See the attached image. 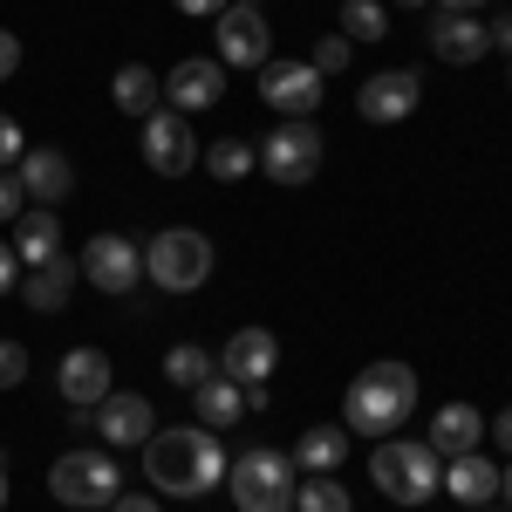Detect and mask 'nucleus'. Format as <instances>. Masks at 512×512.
<instances>
[{
    "label": "nucleus",
    "mask_w": 512,
    "mask_h": 512,
    "mask_svg": "<svg viewBox=\"0 0 512 512\" xmlns=\"http://www.w3.org/2000/svg\"><path fill=\"white\" fill-rule=\"evenodd\" d=\"M219 62L226 69H253V76L274 62V28H267L260 7H226L219 14Z\"/></svg>",
    "instance_id": "11"
},
{
    "label": "nucleus",
    "mask_w": 512,
    "mask_h": 512,
    "mask_svg": "<svg viewBox=\"0 0 512 512\" xmlns=\"http://www.w3.org/2000/svg\"><path fill=\"white\" fill-rule=\"evenodd\" d=\"M465 512H499V506H465ZM506 512H512V506H506Z\"/></svg>",
    "instance_id": "44"
},
{
    "label": "nucleus",
    "mask_w": 512,
    "mask_h": 512,
    "mask_svg": "<svg viewBox=\"0 0 512 512\" xmlns=\"http://www.w3.org/2000/svg\"><path fill=\"white\" fill-rule=\"evenodd\" d=\"M14 383H28V349L21 342H0V390H14Z\"/></svg>",
    "instance_id": "32"
},
{
    "label": "nucleus",
    "mask_w": 512,
    "mask_h": 512,
    "mask_svg": "<svg viewBox=\"0 0 512 512\" xmlns=\"http://www.w3.org/2000/svg\"><path fill=\"white\" fill-rule=\"evenodd\" d=\"M89 431L103 437L110 451H123V444H151V431H158V410H151V396H137V390H110L96 410H89Z\"/></svg>",
    "instance_id": "10"
},
{
    "label": "nucleus",
    "mask_w": 512,
    "mask_h": 512,
    "mask_svg": "<svg viewBox=\"0 0 512 512\" xmlns=\"http://www.w3.org/2000/svg\"><path fill=\"white\" fill-rule=\"evenodd\" d=\"M226 465L233 458L219 451V431H205V424H192V431H151V444H144V478L158 492H171V499L212 492L226 478Z\"/></svg>",
    "instance_id": "1"
},
{
    "label": "nucleus",
    "mask_w": 512,
    "mask_h": 512,
    "mask_svg": "<svg viewBox=\"0 0 512 512\" xmlns=\"http://www.w3.org/2000/svg\"><path fill=\"white\" fill-rule=\"evenodd\" d=\"M110 103H117L123 117H151V110H164V82H158V69H144V62H123L117 82H110Z\"/></svg>",
    "instance_id": "24"
},
{
    "label": "nucleus",
    "mask_w": 512,
    "mask_h": 512,
    "mask_svg": "<svg viewBox=\"0 0 512 512\" xmlns=\"http://www.w3.org/2000/svg\"><path fill=\"white\" fill-rule=\"evenodd\" d=\"M424 48H431L437 62H451V69H472V62H485V55H492V41H485V28H478L472 14H431Z\"/></svg>",
    "instance_id": "17"
},
{
    "label": "nucleus",
    "mask_w": 512,
    "mask_h": 512,
    "mask_svg": "<svg viewBox=\"0 0 512 512\" xmlns=\"http://www.w3.org/2000/svg\"><path fill=\"white\" fill-rule=\"evenodd\" d=\"M376 492L396 506H431L437 485H444V458L431 444H410V437H376V458H369Z\"/></svg>",
    "instance_id": "3"
},
{
    "label": "nucleus",
    "mask_w": 512,
    "mask_h": 512,
    "mask_svg": "<svg viewBox=\"0 0 512 512\" xmlns=\"http://www.w3.org/2000/svg\"><path fill=\"white\" fill-rule=\"evenodd\" d=\"M274 369H280V342L267 335V328H239L233 342H226V355H219V376H233L239 390L274 383Z\"/></svg>",
    "instance_id": "15"
},
{
    "label": "nucleus",
    "mask_w": 512,
    "mask_h": 512,
    "mask_svg": "<svg viewBox=\"0 0 512 512\" xmlns=\"http://www.w3.org/2000/svg\"><path fill=\"white\" fill-rule=\"evenodd\" d=\"M0 506H7V458H0Z\"/></svg>",
    "instance_id": "42"
},
{
    "label": "nucleus",
    "mask_w": 512,
    "mask_h": 512,
    "mask_svg": "<svg viewBox=\"0 0 512 512\" xmlns=\"http://www.w3.org/2000/svg\"><path fill=\"white\" fill-rule=\"evenodd\" d=\"M342 458H349V431L342 424H308L301 444H294V465L301 472H342Z\"/></svg>",
    "instance_id": "25"
},
{
    "label": "nucleus",
    "mask_w": 512,
    "mask_h": 512,
    "mask_svg": "<svg viewBox=\"0 0 512 512\" xmlns=\"http://www.w3.org/2000/svg\"><path fill=\"white\" fill-rule=\"evenodd\" d=\"M14 69H21V35H7V28H0V82L14 76Z\"/></svg>",
    "instance_id": "35"
},
{
    "label": "nucleus",
    "mask_w": 512,
    "mask_h": 512,
    "mask_svg": "<svg viewBox=\"0 0 512 512\" xmlns=\"http://www.w3.org/2000/svg\"><path fill=\"white\" fill-rule=\"evenodd\" d=\"M321 96H328V76H321L315 62H267L260 69V103L267 110H280V117H315Z\"/></svg>",
    "instance_id": "9"
},
{
    "label": "nucleus",
    "mask_w": 512,
    "mask_h": 512,
    "mask_svg": "<svg viewBox=\"0 0 512 512\" xmlns=\"http://www.w3.org/2000/svg\"><path fill=\"white\" fill-rule=\"evenodd\" d=\"M444 492L458 506H492L499 499V465L485 451H465V458H444Z\"/></svg>",
    "instance_id": "21"
},
{
    "label": "nucleus",
    "mask_w": 512,
    "mask_h": 512,
    "mask_svg": "<svg viewBox=\"0 0 512 512\" xmlns=\"http://www.w3.org/2000/svg\"><path fill=\"white\" fill-rule=\"evenodd\" d=\"M294 512H349V485H342L335 472H301Z\"/></svg>",
    "instance_id": "26"
},
{
    "label": "nucleus",
    "mask_w": 512,
    "mask_h": 512,
    "mask_svg": "<svg viewBox=\"0 0 512 512\" xmlns=\"http://www.w3.org/2000/svg\"><path fill=\"white\" fill-rule=\"evenodd\" d=\"M410 410H417V369L410 362H369L342 396V431L390 437L396 424H410Z\"/></svg>",
    "instance_id": "2"
},
{
    "label": "nucleus",
    "mask_w": 512,
    "mask_h": 512,
    "mask_svg": "<svg viewBox=\"0 0 512 512\" xmlns=\"http://www.w3.org/2000/svg\"><path fill=\"white\" fill-rule=\"evenodd\" d=\"M21 274H28V267H21V260H14V246L0 239V294H7V287H21Z\"/></svg>",
    "instance_id": "34"
},
{
    "label": "nucleus",
    "mask_w": 512,
    "mask_h": 512,
    "mask_svg": "<svg viewBox=\"0 0 512 512\" xmlns=\"http://www.w3.org/2000/svg\"><path fill=\"white\" fill-rule=\"evenodd\" d=\"M233 7H260V0H233Z\"/></svg>",
    "instance_id": "45"
},
{
    "label": "nucleus",
    "mask_w": 512,
    "mask_h": 512,
    "mask_svg": "<svg viewBox=\"0 0 512 512\" xmlns=\"http://www.w3.org/2000/svg\"><path fill=\"white\" fill-rule=\"evenodd\" d=\"M499 499H506V506H512V465H506V472H499Z\"/></svg>",
    "instance_id": "41"
},
{
    "label": "nucleus",
    "mask_w": 512,
    "mask_h": 512,
    "mask_svg": "<svg viewBox=\"0 0 512 512\" xmlns=\"http://www.w3.org/2000/svg\"><path fill=\"white\" fill-rule=\"evenodd\" d=\"M55 390L69 410H96L103 396H110V355L103 349H69L55 362Z\"/></svg>",
    "instance_id": "16"
},
{
    "label": "nucleus",
    "mask_w": 512,
    "mask_h": 512,
    "mask_svg": "<svg viewBox=\"0 0 512 512\" xmlns=\"http://www.w3.org/2000/svg\"><path fill=\"white\" fill-rule=\"evenodd\" d=\"M485 0H437V14H478Z\"/></svg>",
    "instance_id": "40"
},
{
    "label": "nucleus",
    "mask_w": 512,
    "mask_h": 512,
    "mask_svg": "<svg viewBox=\"0 0 512 512\" xmlns=\"http://www.w3.org/2000/svg\"><path fill=\"white\" fill-rule=\"evenodd\" d=\"M192 410H198V424H205V431H212V424H219V431H233V424H246V390H239L233 376H219V369H212V376L192 390Z\"/></svg>",
    "instance_id": "23"
},
{
    "label": "nucleus",
    "mask_w": 512,
    "mask_h": 512,
    "mask_svg": "<svg viewBox=\"0 0 512 512\" xmlns=\"http://www.w3.org/2000/svg\"><path fill=\"white\" fill-rule=\"evenodd\" d=\"M226 96V62H212V55H185L171 76H164V103L178 110V117H192V110H212Z\"/></svg>",
    "instance_id": "13"
},
{
    "label": "nucleus",
    "mask_w": 512,
    "mask_h": 512,
    "mask_svg": "<svg viewBox=\"0 0 512 512\" xmlns=\"http://www.w3.org/2000/svg\"><path fill=\"white\" fill-rule=\"evenodd\" d=\"M226 7H233V0H178V14H212V21H219Z\"/></svg>",
    "instance_id": "38"
},
{
    "label": "nucleus",
    "mask_w": 512,
    "mask_h": 512,
    "mask_svg": "<svg viewBox=\"0 0 512 512\" xmlns=\"http://www.w3.org/2000/svg\"><path fill=\"white\" fill-rule=\"evenodd\" d=\"M76 260H69V253H55V260H48V267H28V280H21V301H28V308H35V315H62V308H69V287H76Z\"/></svg>",
    "instance_id": "22"
},
{
    "label": "nucleus",
    "mask_w": 512,
    "mask_h": 512,
    "mask_svg": "<svg viewBox=\"0 0 512 512\" xmlns=\"http://www.w3.org/2000/svg\"><path fill=\"white\" fill-rule=\"evenodd\" d=\"M349 55H355V41H349V35H321L308 62H315L321 76H342V69H349Z\"/></svg>",
    "instance_id": "30"
},
{
    "label": "nucleus",
    "mask_w": 512,
    "mask_h": 512,
    "mask_svg": "<svg viewBox=\"0 0 512 512\" xmlns=\"http://www.w3.org/2000/svg\"><path fill=\"white\" fill-rule=\"evenodd\" d=\"M485 437H492V444H499V451H506V458H512V410H499V417L485 424Z\"/></svg>",
    "instance_id": "36"
},
{
    "label": "nucleus",
    "mask_w": 512,
    "mask_h": 512,
    "mask_svg": "<svg viewBox=\"0 0 512 512\" xmlns=\"http://www.w3.org/2000/svg\"><path fill=\"white\" fill-rule=\"evenodd\" d=\"M82 280L96 287V294H130L137 280H144V246L123 233H96L89 246H82Z\"/></svg>",
    "instance_id": "8"
},
{
    "label": "nucleus",
    "mask_w": 512,
    "mask_h": 512,
    "mask_svg": "<svg viewBox=\"0 0 512 512\" xmlns=\"http://www.w3.org/2000/svg\"><path fill=\"white\" fill-rule=\"evenodd\" d=\"M417 96H424V76L417 69H383V76L362 82L355 110H362V123H403L417 110Z\"/></svg>",
    "instance_id": "14"
},
{
    "label": "nucleus",
    "mask_w": 512,
    "mask_h": 512,
    "mask_svg": "<svg viewBox=\"0 0 512 512\" xmlns=\"http://www.w3.org/2000/svg\"><path fill=\"white\" fill-rule=\"evenodd\" d=\"M144 164H151L158 178H185L198 164V137L178 110H151V117H144Z\"/></svg>",
    "instance_id": "12"
},
{
    "label": "nucleus",
    "mask_w": 512,
    "mask_h": 512,
    "mask_svg": "<svg viewBox=\"0 0 512 512\" xmlns=\"http://www.w3.org/2000/svg\"><path fill=\"white\" fill-rule=\"evenodd\" d=\"M28 212V185H21V171H0V226H14Z\"/></svg>",
    "instance_id": "31"
},
{
    "label": "nucleus",
    "mask_w": 512,
    "mask_h": 512,
    "mask_svg": "<svg viewBox=\"0 0 512 512\" xmlns=\"http://www.w3.org/2000/svg\"><path fill=\"white\" fill-rule=\"evenodd\" d=\"M14 171H21V185H28V205H62V198L76 192V164L62 158L55 144L28 151V158L14 164Z\"/></svg>",
    "instance_id": "18"
},
{
    "label": "nucleus",
    "mask_w": 512,
    "mask_h": 512,
    "mask_svg": "<svg viewBox=\"0 0 512 512\" xmlns=\"http://www.w3.org/2000/svg\"><path fill=\"white\" fill-rule=\"evenodd\" d=\"M144 280H158L164 294H198L212 280V239L192 226H171L144 246Z\"/></svg>",
    "instance_id": "5"
},
{
    "label": "nucleus",
    "mask_w": 512,
    "mask_h": 512,
    "mask_svg": "<svg viewBox=\"0 0 512 512\" xmlns=\"http://www.w3.org/2000/svg\"><path fill=\"white\" fill-rule=\"evenodd\" d=\"M226 485H233V506H239V512H294L301 465H294L287 451L253 444V451H239L233 465H226Z\"/></svg>",
    "instance_id": "4"
},
{
    "label": "nucleus",
    "mask_w": 512,
    "mask_h": 512,
    "mask_svg": "<svg viewBox=\"0 0 512 512\" xmlns=\"http://www.w3.org/2000/svg\"><path fill=\"white\" fill-rule=\"evenodd\" d=\"M212 369H219V362L198 349V342H178V349L164 355V383H178V390H198V383H205Z\"/></svg>",
    "instance_id": "29"
},
{
    "label": "nucleus",
    "mask_w": 512,
    "mask_h": 512,
    "mask_svg": "<svg viewBox=\"0 0 512 512\" xmlns=\"http://www.w3.org/2000/svg\"><path fill=\"white\" fill-rule=\"evenodd\" d=\"M253 164H260V144H246V137H219V144H205V171H212V178H226V185L246 178Z\"/></svg>",
    "instance_id": "27"
},
{
    "label": "nucleus",
    "mask_w": 512,
    "mask_h": 512,
    "mask_svg": "<svg viewBox=\"0 0 512 512\" xmlns=\"http://www.w3.org/2000/svg\"><path fill=\"white\" fill-rule=\"evenodd\" d=\"M485 41H492V48H499V55H512V14H499V21H492V28H485Z\"/></svg>",
    "instance_id": "37"
},
{
    "label": "nucleus",
    "mask_w": 512,
    "mask_h": 512,
    "mask_svg": "<svg viewBox=\"0 0 512 512\" xmlns=\"http://www.w3.org/2000/svg\"><path fill=\"white\" fill-rule=\"evenodd\" d=\"M55 253H62V212L55 205H28L14 219V260L21 267H48Z\"/></svg>",
    "instance_id": "19"
},
{
    "label": "nucleus",
    "mask_w": 512,
    "mask_h": 512,
    "mask_svg": "<svg viewBox=\"0 0 512 512\" xmlns=\"http://www.w3.org/2000/svg\"><path fill=\"white\" fill-rule=\"evenodd\" d=\"M328 158V137L315 130V117H287L274 123V137L260 144V171L274 178V185H308Z\"/></svg>",
    "instance_id": "7"
},
{
    "label": "nucleus",
    "mask_w": 512,
    "mask_h": 512,
    "mask_svg": "<svg viewBox=\"0 0 512 512\" xmlns=\"http://www.w3.org/2000/svg\"><path fill=\"white\" fill-rule=\"evenodd\" d=\"M110 512H158V499H123V492H117V499H110Z\"/></svg>",
    "instance_id": "39"
},
{
    "label": "nucleus",
    "mask_w": 512,
    "mask_h": 512,
    "mask_svg": "<svg viewBox=\"0 0 512 512\" xmlns=\"http://www.w3.org/2000/svg\"><path fill=\"white\" fill-rule=\"evenodd\" d=\"M342 35L349 41H390V7L383 0H342Z\"/></svg>",
    "instance_id": "28"
},
{
    "label": "nucleus",
    "mask_w": 512,
    "mask_h": 512,
    "mask_svg": "<svg viewBox=\"0 0 512 512\" xmlns=\"http://www.w3.org/2000/svg\"><path fill=\"white\" fill-rule=\"evenodd\" d=\"M396 7H431V0H396Z\"/></svg>",
    "instance_id": "43"
},
{
    "label": "nucleus",
    "mask_w": 512,
    "mask_h": 512,
    "mask_svg": "<svg viewBox=\"0 0 512 512\" xmlns=\"http://www.w3.org/2000/svg\"><path fill=\"white\" fill-rule=\"evenodd\" d=\"M21 158H28V137H21V123L0 117V171H14Z\"/></svg>",
    "instance_id": "33"
},
{
    "label": "nucleus",
    "mask_w": 512,
    "mask_h": 512,
    "mask_svg": "<svg viewBox=\"0 0 512 512\" xmlns=\"http://www.w3.org/2000/svg\"><path fill=\"white\" fill-rule=\"evenodd\" d=\"M117 458L110 451H62L55 465H48V492L62 499V506H76V512H96V506H110L117 499Z\"/></svg>",
    "instance_id": "6"
},
{
    "label": "nucleus",
    "mask_w": 512,
    "mask_h": 512,
    "mask_svg": "<svg viewBox=\"0 0 512 512\" xmlns=\"http://www.w3.org/2000/svg\"><path fill=\"white\" fill-rule=\"evenodd\" d=\"M424 444H431L437 458H465V451H485V417H478L472 403H444V410L431 417V437H424Z\"/></svg>",
    "instance_id": "20"
}]
</instances>
